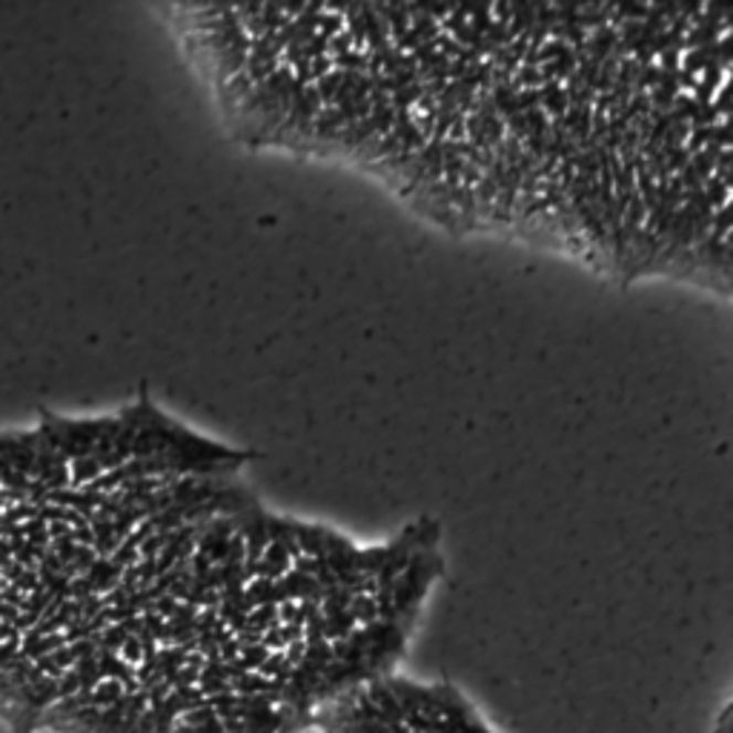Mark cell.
Wrapping results in <instances>:
<instances>
[{
	"mask_svg": "<svg viewBox=\"0 0 733 733\" xmlns=\"http://www.w3.org/2000/svg\"><path fill=\"white\" fill-rule=\"evenodd\" d=\"M318 733H496L450 684L379 677L336 699L312 722Z\"/></svg>",
	"mask_w": 733,
	"mask_h": 733,
	"instance_id": "obj_1",
	"label": "cell"
},
{
	"mask_svg": "<svg viewBox=\"0 0 733 733\" xmlns=\"http://www.w3.org/2000/svg\"><path fill=\"white\" fill-rule=\"evenodd\" d=\"M539 104H544L556 118H562L571 100H567V92H564L559 84H544V89L539 92Z\"/></svg>",
	"mask_w": 733,
	"mask_h": 733,
	"instance_id": "obj_2",
	"label": "cell"
}]
</instances>
